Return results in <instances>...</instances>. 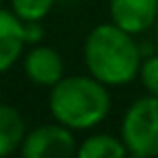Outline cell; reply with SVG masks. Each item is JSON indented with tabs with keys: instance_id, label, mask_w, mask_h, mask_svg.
Listing matches in <instances>:
<instances>
[{
	"instance_id": "6da1fadb",
	"label": "cell",
	"mask_w": 158,
	"mask_h": 158,
	"mask_svg": "<svg viewBox=\"0 0 158 158\" xmlns=\"http://www.w3.org/2000/svg\"><path fill=\"white\" fill-rule=\"evenodd\" d=\"M85 65L93 78L106 87L128 85L139 76L141 50L134 35L117 24H98L85 39Z\"/></svg>"
},
{
	"instance_id": "7a4b0ae2",
	"label": "cell",
	"mask_w": 158,
	"mask_h": 158,
	"mask_svg": "<svg viewBox=\"0 0 158 158\" xmlns=\"http://www.w3.org/2000/svg\"><path fill=\"white\" fill-rule=\"evenodd\" d=\"M50 113L69 130H91L110 113V93L104 82L89 76H67L50 87Z\"/></svg>"
},
{
	"instance_id": "3957f363",
	"label": "cell",
	"mask_w": 158,
	"mask_h": 158,
	"mask_svg": "<svg viewBox=\"0 0 158 158\" xmlns=\"http://www.w3.org/2000/svg\"><path fill=\"white\" fill-rule=\"evenodd\" d=\"M121 141L128 156L154 158L158 156V98L145 95L134 100L123 113Z\"/></svg>"
},
{
	"instance_id": "277c9868",
	"label": "cell",
	"mask_w": 158,
	"mask_h": 158,
	"mask_svg": "<svg viewBox=\"0 0 158 158\" xmlns=\"http://www.w3.org/2000/svg\"><path fill=\"white\" fill-rule=\"evenodd\" d=\"M76 149L78 145L72 130L59 121L31 130L20 147L24 158H67L76 156Z\"/></svg>"
},
{
	"instance_id": "5b68a950",
	"label": "cell",
	"mask_w": 158,
	"mask_h": 158,
	"mask_svg": "<svg viewBox=\"0 0 158 158\" xmlns=\"http://www.w3.org/2000/svg\"><path fill=\"white\" fill-rule=\"evenodd\" d=\"M110 22L130 35L145 33L158 20V0H110Z\"/></svg>"
},
{
	"instance_id": "8992f818",
	"label": "cell",
	"mask_w": 158,
	"mask_h": 158,
	"mask_svg": "<svg viewBox=\"0 0 158 158\" xmlns=\"http://www.w3.org/2000/svg\"><path fill=\"white\" fill-rule=\"evenodd\" d=\"M63 59L50 46H35L24 56V74L39 87H54L63 78Z\"/></svg>"
},
{
	"instance_id": "52a82bcc",
	"label": "cell",
	"mask_w": 158,
	"mask_h": 158,
	"mask_svg": "<svg viewBox=\"0 0 158 158\" xmlns=\"http://www.w3.org/2000/svg\"><path fill=\"white\" fill-rule=\"evenodd\" d=\"M26 46L24 22L13 13L0 7V74L9 72L22 56Z\"/></svg>"
},
{
	"instance_id": "ba28073f",
	"label": "cell",
	"mask_w": 158,
	"mask_h": 158,
	"mask_svg": "<svg viewBox=\"0 0 158 158\" xmlns=\"http://www.w3.org/2000/svg\"><path fill=\"white\" fill-rule=\"evenodd\" d=\"M24 136L26 130L22 115L9 104H0V158L11 156L18 147H22Z\"/></svg>"
},
{
	"instance_id": "9c48e42d",
	"label": "cell",
	"mask_w": 158,
	"mask_h": 158,
	"mask_svg": "<svg viewBox=\"0 0 158 158\" xmlns=\"http://www.w3.org/2000/svg\"><path fill=\"white\" fill-rule=\"evenodd\" d=\"M76 156L78 158H123L128 156V149L123 141L113 134H91L78 145Z\"/></svg>"
},
{
	"instance_id": "30bf717a",
	"label": "cell",
	"mask_w": 158,
	"mask_h": 158,
	"mask_svg": "<svg viewBox=\"0 0 158 158\" xmlns=\"http://www.w3.org/2000/svg\"><path fill=\"white\" fill-rule=\"evenodd\" d=\"M54 0H11V11L22 22H41L52 11Z\"/></svg>"
},
{
	"instance_id": "8fae6325",
	"label": "cell",
	"mask_w": 158,
	"mask_h": 158,
	"mask_svg": "<svg viewBox=\"0 0 158 158\" xmlns=\"http://www.w3.org/2000/svg\"><path fill=\"white\" fill-rule=\"evenodd\" d=\"M139 78H141V85L145 87V91L149 95L158 98V54H154L141 63Z\"/></svg>"
},
{
	"instance_id": "7c38bea8",
	"label": "cell",
	"mask_w": 158,
	"mask_h": 158,
	"mask_svg": "<svg viewBox=\"0 0 158 158\" xmlns=\"http://www.w3.org/2000/svg\"><path fill=\"white\" fill-rule=\"evenodd\" d=\"M24 33H26V44L37 46L44 39V28L41 22H24Z\"/></svg>"
},
{
	"instance_id": "4fadbf2b",
	"label": "cell",
	"mask_w": 158,
	"mask_h": 158,
	"mask_svg": "<svg viewBox=\"0 0 158 158\" xmlns=\"http://www.w3.org/2000/svg\"><path fill=\"white\" fill-rule=\"evenodd\" d=\"M0 2H2V0H0Z\"/></svg>"
}]
</instances>
